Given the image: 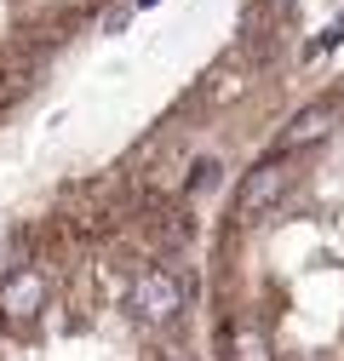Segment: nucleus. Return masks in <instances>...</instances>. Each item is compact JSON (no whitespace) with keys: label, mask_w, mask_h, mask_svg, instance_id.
<instances>
[{"label":"nucleus","mask_w":344,"mask_h":361,"mask_svg":"<svg viewBox=\"0 0 344 361\" xmlns=\"http://www.w3.org/2000/svg\"><path fill=\"white\" fill-rule=\"evenodd\" d=\"M121 0H0V126H6L52 69L92 40Z\"/></svg>","instance_id":"nucleus-3"},{"label":"nucleus","mask_w":344,"mask_h":361,"mask_svg":"<svg viewBox=\"0 0 344 361\" xmlns=\"http://www.w3.org/2000/svg\"><path fill=\"white\" fill-rule=\"evenodd\" d=\"M287 98L293 23L264 0L121 155L0 230V361H207L201 230Z\"/></svg>","instance_id":"nucleus-1"},{"label":"nucleus","mask_w":344,"mask_h":361,"mask_svg":"<svg viewBox=\"0 0 344 361\" xmlns=\"http://www.w3.org/2000/svg\"><path fill=\"white\" fill-rule=\"evenodd\" d=\"M207 361H344V69L235 155L201 230Z\"/></svg>","instance_id":"nucleus-2"}]
</instances>
